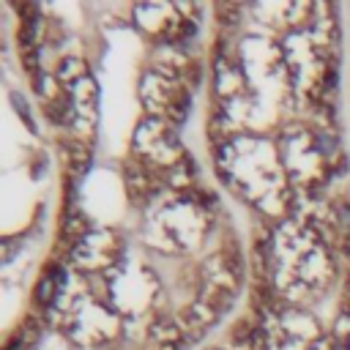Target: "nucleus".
Listing matches in <instances>:
<instances>
[{
  "mask_svg": "<svg viewBox=\"0 0 350 350\" xmlns=\"http://www.w3.org/2000/svg\"><path fill=\"white\" fill-rule=\"evenodd\" d=\"M216 172L246 202L257 205L268 216H284L293 183L284 172L279 145L260 137H232L216 150Z\"/></svg>",
  "mask_w": 350,
  "mask_h": 350,
  "instance_id": "nucleus-1",
  "label": "nucleus"
},
{
  "mask_svg": "<svg viewBox=\"0 0 350 350\" xmlns=\"http://www.w3.org/2000/svg\"><path fill=\"white\" fill-rule=\"evenodd\" d=\"M331 254L317 224L301 219H282L265 243V268L276 290L290 301H306L331 279Z\"/></svg>",
  "mask_w": 350,
  "mask_h": 350,
  "instance_id": "nucleus-2",
  "label": "nucleus"
},
{
  "mask_svg": "<svg viewBox=\"0 0 350 350\" xmlns=\"http://www.w3.org/2000/svg\"><path fill=\"white\" fill-rule=\"evenodd\" d=\"M325 131H314L306 126H290L282 131L279 139V156L284 164V172L293 186H320L331 175V159L334 150L325 145Z\"/></svg>",
  "mask_w": 350,
  "mask_h": 350,
  "instance_id": "nucleus-3",
  "label": "nucleus"
},
{
  "mask_svg": "<svg viewBox=\"0 0 350 350\" xmlns=\"http://www.w3.org/2000/svg\"><path fill=\"white\" fill-rule=\"evenodd\" d=\"M139 98L150 118L167 120V123H183L189 112V90L178 71H170L167 66H153L145 71L139 82Z\"/></svg>",
  "mask_w": 350,
  "mask_h": 350,
  "instance_id": "nucleus-4",
  "label": "nucleus"
},
{
  "mask_svg": "<svg viewBox=\"0 0 350 350\" xmlns=\"http://www.w3.org/2000/svg\"><path fill=\"white\" fill-rule=\"evenodd\" d=\"M153 221H156V235L172 243V249H189L205 232V216L200 205L191 202V197H178L175 202L164 205Z\"/></svg>",
  "mask_w": 350,
  "mask_h": 350,
  "instance_id": "nucleus-5",
  "label": "nucleus"
},
{
  "mask_svg": "<svg viewBox=\"0 0 350 350\" xmlns=\"http://www.w3.org/2000/svg\"><path fill=\"white\" fill-rule=\"evenodd\" d=\"M134 153L137 159L148 161L150 167H175L186 153H180V142L172 131V123L159 118H145L134 134Z\"/></svg>",
  "mask_w": 350,
  "mask_h": 350,
  "instance_id": "nucleus-6",
  "label": "nucleus"
},
{
  "mask_svg": "<svg viewBox=\"0 0 350 350\" xmlns=\"http://www.w3.org/2000/svg\"><path fill=\"white\" fill-rule=\"evenodd\" d=\"M115 328H118V314L96 304L93 298H79L68 312L66 331L82 345H101L115 334Z\"/></svg>",
  "mask_w": 350,
  "mask_h": 350,
  "instance_id": "nucleus-7",
  "label": "nucleus"
},
{
  "mask_svg": "<svg viewBox=\"0 0 350 350\" xmlns=\"http://www.w3.org/2000/svg\"><path fill=\"white\" fill-rule=\"evenodd\" d=\"M134 19L139 22L142 30H148L156 38L170 41V44H178L180 38L194 33V25L183 16L180 5H164V3H153L150 5V3H145V5L134 8Z\"/></svg>",
  "mask_w": 350,
  "mask_h": 350,
  "instance_id": "nucleus-8",
  "label": "nucleus"
},
{
  "mask_svg": "<svg viewBox=\"0 0 350 350\" xmlns=\"http://www.w3.org/2000/svg\"><path fill=\"white\" fill-rule=\"evenodd\" d=\"M120 257V241L112 230H88L71 243V262L82 271H101L115 265Z\"/></svg>",
  "mask_w": 350,
  "mask_h": 350,
  "instance_id": "nucleus-9",
  "label": "nucleus"
},
{
  "mask_svg": "<svg viewBox=\"0 0 350 350\" xmlns=\"http://www.w3.org/2000/svg\"><path fill=\"white\" fill-rule=\"evenodd\" d=\"M183 336H186L183 325L178 320L164 317L150 328V350H180Z\"/></svg>",
  "mask_w": 350,
  "mask_h": 350,
  "instance_id": "nucleus-10",
  "label": "nucleus"
},
{
  "mask_svg": "<svg viewBox=\"0 0 350 350\" xmlns=\"http://www.w3.org/2000/svg\"><path fill=\"white\" fill-rule=\"evenodd\" d=\"M309 350H336V347H334V342H328V339H317Z\"/></svg>",
  "mask_w": 350,
  "mask_h": 350,
  "instance_id": "nucleus-11",
  "label": "nucleus"
},
{
  "mask_svg": "<svg viewBox=\"0 0 350 350\" xmlns=\"http://www.w3.org/2000/svg\"><path fill=\"white\" fill-rule=\"evenodd\" d=\"M347 287H350V279H347Z\"/></svg>",
  "mask_w": 350,
  "mask_h": 350,
  "instance_id": "nucleus-12",
  "label": "nucleus"
}]
</instances>
